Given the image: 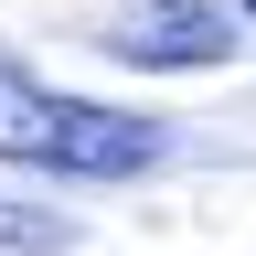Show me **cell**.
<instances>
[{
  "instance_id": "cell-1",
  "label": "cell",
  "mask_w": 256,
  "mask_h": 256,
  "mask_svg": "<svg viewBox=\"0 0 256 256\" xmlns=\"http://www.w3.org/2000/svg\"><path fill=\"white\" fill-rule=\"evenodd\" d=\"M160 150H171L160 118L64 96V86L32 75V64L0 54V160H32V171H64V182H128V171H150Z\"/></svg>"
},
{
  "instance_id": "cell-2",
  "label": "cell",
  "mask_w": 256,
  "mask_h": 256,
  "mask_svg": "<svg viewBox=\"0 0 256 256\" xmlns=\"http://www.w3.org/2000/svg\"><path fill=\"white\" fill-rule=\"evenodd\" d=\"M107 54L118 64H150V75H203V64L235 54V22L214 0H128L107 22Z\"/></svg>"
},
{
  "instance_id": "cell-3",
  "label": "cell",
  "mask_w": 256,
  "mask_h": 256,
  "mask_svg": "<svg viewBox=\"0 0 256 256\" xmlns=\"http://www.w3.org/2000/svg\"><path fill=\"white\" fill-rule=\"evenodd\" d=\"M0 246H22V256H64V246H75V224H64V214H22V203H0Z\"/></svg>"
},
{
  "instance_id": "cell-4",
  "label": "cell",
  "mask_w": 256,
  "mask_h": 256,
  "mask_svg": "<svg viewBox=\"0 0 256 256\" xmlns=\"http://www.w3.org/2000/svg\"><path fill=\"white\" fill-rule=\"evenodd\" d=\"M246 11H256V0H246Z\"/></svg>"
}]
</instances>
